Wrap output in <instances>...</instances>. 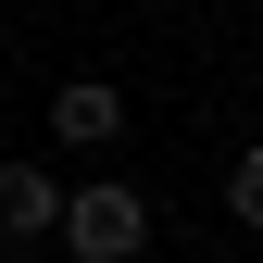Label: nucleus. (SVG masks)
<instances>
[{"mask_svg": "<svg viewBox=\"0 0 263 263\" xmlns=\"http://www.w3.org/2000/svg\"><path fill=\"white\" fill-rule=\"evenodd\" d=\"M50 238L76 251V263H138V251H151V201L113 188V176H88L76 201H50Z\"/></svg>", "mask_w": 263, "mask_h": 263, "instance_id": "obj_1", "label": "nucleus"}, {"mask_svg": "<svg viewBox=\"0 0 263 263\" xmlns=\"http://www.w3.org/2000/svg\"><path fill=\"white\" fill-rule=\"evenodd\" d=\"M50 138H76V151H113V138H125V101H113L101 76H76V88L50 101Z\"/></svg>", "mask_w": 263, "mask_h": 263, "instance_id": "obj_2", "label": "nucleus"}, {"mask_svg": "<svg viewBox=\"0 0 263 263\" xmlns=\"http://www.w3.org/2000/svg\"><path fill=\"white\" fill-rule=\"evenodd\" d=\"M50 201H63V188L38 176V163H0V251H25V238H50Z\"/></svg>", "mask_w": 263, "mask_h": 263, "instance_id": "obj_3", "label": "nucleus"}]
</instances>
